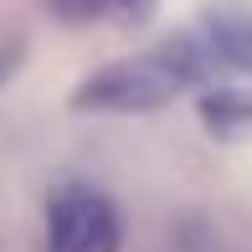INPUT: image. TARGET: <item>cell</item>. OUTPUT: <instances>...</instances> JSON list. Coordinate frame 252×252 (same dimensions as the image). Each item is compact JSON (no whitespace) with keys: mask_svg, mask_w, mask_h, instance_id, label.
<instances>
[{"mask_svg":"<svg viewBox=\"0 0 252 252\" xmlns=\"http://www.w3.org/2000/svg\"><path fill=\"white\" fill-rule=\"evenodd\" d=\"M211 72H216L211 52H206L201 31H190V36L159 41L155 52H139L129 62H113L103 72H93L72 93V103L83 113H155L165 103H175L180 93L201 88Z\"/></svg>","mask_w":252,"mask_h":252,"instance_id":"obj_1","label":"cell"},{"mask_svg":"<svg viewBox=\"0 0 252 252\" xmlns=\"http://www.w3.org/2000/svg\"><path fill=\"white\" fill-rule=\"evenodd\" d=\"M119 206L93 186H62L47 206V252H119Z\"/></svg>","mask_w":252,"mask_h":252,"instance_id":"obj_2","label":"cell"},{"mask_svg":"<svg viewBox=\"0 0 252 252\" xmlns=\"http://www.w3.org/2000/svg\"><path fill=\"white\" fill-rule=\"evenodd\" d=\"M72 16H98V10H108V5H124V0H62Z\"/></svg>","mask_w":252,"mask_h":252,"instance_id":"obj_3","label":"cell"}]
</instances>
